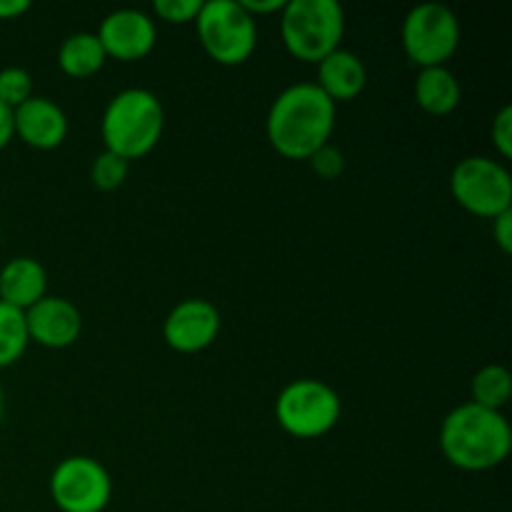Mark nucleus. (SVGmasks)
Segmentation results:
<instances>
[{"label":"nucleus","mask_w":512,"mask_h":512,"mask_svg":"<svg viewBox=\"0 0 512 512\" xmlns=\"http://www.w3.org/2000/svg\"><path fill=\"white\" fill-rule=\"evenodd\" d=\"M460 35V20L448 5L423 3L405 15L400 38L410 63L423 70L448 63L458 53Z\"/></svg>","instance_id":"6e6552de"},{"label":"nucleus","mask_w":512,"mask_h":512,"mask_svg":"<svg viewBox=\"0 0 512 512\" xmlns=\"http://www.w3.org/2000/svg\"><path fill=\"white\" fill-rule=\"evenodd\" d=\"M45 295H48V273L35 258L20 255L0 268V300L5 305L25 313Z\"/></svg>","instance_id":"4468645a"},{"label":"nucleus","mask_w":512,"mask_h":512,"mask_svg":"<svg viewBox=\"0 0 512 512\" xmlns=\"http://www.w3.org/2000/svg\"><path fill=\"white\" fill-rule=\"evenodd\" d=\"M493 238L505 255L512 253V210L493 218Z\"/></svg>","instance_id":"393cba45"},{"label":"nucleus","mask_w":512,"mask_h":512,"mask_svg":"<svg viewBox=\"0 0 512 512\" xmlns=\"http://www.w3.org/2000/svg\"><path fill=\"white\" fill-rule=\"evenodd\" d=\"M470 390H473V400L470 403L503 413V408L510 403L512 395L510 370L505 365H485V368H480L475 373Z\"/></svg>","instance_id":"a211bd4d"},{"label":"nucleus","mask_w":512,"mask_h":512,"mask_svg":"<svg viewBox=\"0 0 512 512\" xmlns=\"http://www.w3.org/2000/svg\"><path fill=\"white\" fill-rule=\"evenodd\" d=\"M25 325H28L30 343H38L48 350H63L80 338L83 315L70 300L45 295L33 308L25 310Z\"/></svg>","instance_id":"f8f14e48"},{"label":"nucleus","mask_w":512,"mask_h":512,"mask_svg":"<svg viewBox=\"0 0 512 512\" xmlns=\"http://www.w3.org/2000/svg\"><path fill=\"white\" fill-rule=\"evenodd\" d=\"M238 3L243 5L245 13H248L250 18L258 20L260 15L280 13V10L285 8V3H288V0H238Z\"/></svg>","instance_id":"a878e982"},{"label":"nucleus","mask_w":512,"mask_h":512,"mask_svg":"<svg viewBox=\"0 0 512 512\" xmlns=\"http://www.w3.org/2000/svg\"><path fill=\"white\" fill-rule=\"evenodd\" d=\"M200 8H203V0H155L153 3V13L170 25L195 23Z\"/></svg>","instance_id":"4be33fe9"},{"label":"nucleus","mask_w":512,"mask_h":512,"mask_svg":"<svg viewBox=\"0 0 512 512\" xmlns=\"http://www.w3.org/2000/svg\"><path fill=\"white\" fill-rule=\"evenodd\" d=\"M220 333V313L203 298H190L175 305L163 323V338L175 353H203Z\"/></svg>","instance_id":"9b49d317"},{"label":"nucleus","mask_w":512,"mask_h":512,"mask_svg":"<svg viewBox=\"0 0 512 512\" xmlns=\"http://www.w3.org/2000/svg\"><path fill=\"white\" fill-rule=\"evenodd\" d=\"M28 0H0V20H15L23 13H28Z\"/></svg>","instance_id":"cd10ccee"},{"label":"nucleus","mask_w":512,"mask_h":512,"mask_svg":"<svg viewBox=\"0 0 512 512\" xmlns=\"http://www.w3.org/2000/svg\"><path fill=\"white\" fill-rule=\"evenodd\" d=\"M15 135L35 150H55L68 138V115L50 98L33 95L13 110Z\"/></svg>","instance_id":"ddd939ff"},{"label":"nucleus","mask_w":512,"mask_h":512,"mask_svg":"<svg viewBox=\"0 0 512 512\" xmlns=\"http://www.w3.org/2000/svg\"><path fill=\"white\" fill-rule=\"evenodd\" d=\"M95 35L108 58L133 63V60H143L155 48L158 28H155V20L143 10L120 8L105 15Z\"/></svg>","instance_id":"9d476101"},{"label":"nucleus","mask_w":512,"mask_h":512,"mask_svg":"<svg viewBox=\"0 0 512 512\" xmlns=\"http://www.w3.org/2000/svg\"><path fill=\"white\" fill-rule=\"evenodd\" d=\"M195 30L208 58L225 68L243 65L258 45V23L245 13L238 0L203 3L195 18Z\"/></svg>","instance_id":"39448f33"},{"label":"nucleus","mask_w":512,"mask_h":512,"mask_svg":"<svg viewBox=\"0 0 512 512\" xmlns=\"http://www.w3.org/2000/svg\"><path fill=\"white\" fill-rule=\"evenodd\" d=\"M450 190L463 210L493 220L512 210V175L500 160L470 155L453 168Z\"/></svg>","instance_id":"0eeeda50"},{"label":"nucleus","mask_w":512,"mask_h":512,"mask_svg":"<svg viewBox=\"0 0 512 512\" xmlns=\"http://www.w3.org/2000/svg\"><path fill=\"white\" fill-rule=\"evenodd\" d=\"M108 55H105L103 45H100L95 33H73L63 40L58 50V65L68 78L85 80L93 78L100 68L105 65Z\"/></svg>","instance_id":"f3484780"},{"label":"nucleus","mask_w":512,"mask_h":512,"mask_svg":"<svg viewBox=\"0 0 512 512\" xmlns=\"http://www.w3.org/2000/svg\"><path fill=\"white\" fill-rule=\"evenodd\" d=\"M345 10L338 0H290L280 10L285 50L303 63H320L340 48Z\"/></svg>","instance_id":"20e7f679"},{"label":"nucleus","mask_w":512,"mask_h":512,"mask_svg":"<svg viewBox=\"0 0 512 512\" xmlns=\"http://www.w3.org/2000/svg\"><path fill=\"white\" fill-rule=\"evenodd\" d=\"M490 138H493L495 150L503 160L512 158V105H503L498 115L493 118V128H490Z\"/></svg>","instance_id":"b1692460"},{"label":"nucleus","mask_w":512,"mask_h":512,"mask_svg":"<svg viewBox=\"0 0 512 512\" xmlns=\"http://www.w3.org/2000/svg\"><path fill=\"white\" fill-rule=\"evenodd\" d=\"M130 163L120 155L110 153V150H103L98 158L93 160V168H90V180L98 190L103 193H113V190L123 188V183L128 180Z\"/></svg>","instance_id":"aec40b11"},{"label":"nucleus","mask_w":512,"mask_h":512,"mask_svg":"<svg viewBox=\"0 0 512 512\" xmlns=\"http://www.w3.org/2000/svg\"><path fill=\"white\" fill-rule=\"evenodd\" d=\"M3 415H5V393H3V385H0V423H3Z\"/></svg>","instance_id":"c85d7f7f"},{"label":"nucleus","mask_w":512,"mask_h":512,"mask_svg":"<svg viewBox=\"0 0 512 512\" xmlns=\"http://www.w3.org/2000/svg\"><path fill=\"white\" fill-rule=\"evenodd\" d=\"M30 98H33V75L28 70L18 65L0 70V103L15 110Z\"/></svg>","instance_id":"412c9836"},{"label":"nucleus","mask_w":512,"mask_h":512,"mask_svg":"<svg viewBox=\"0 0 512 512\" xmlns=\"http://www.w3.org/2000/svg\"><path fill=\"white\" fill-rule=\"evenodd\" d=\"M318 85L335 105L355 100L368 85V68L350 50L338 48L318 63Z\"/></svg>","instance_id":"2eb2a0df"},{"label":"nucleus","mask_w":512,"mask_h":512,"mask_svg":"<svg viewBox=\"0 0 512 512\" xmlns=\"http://www.w3.org/2000/svg\"><path fill=\"white\" fill-rule=\"evenodd\" d=\"M440 450L453 468L465 473L493 470L508 460L512 428L503 413L475 403L450 410L440 428Z\"/></svg>","instance_id":"f03ea898"},{"label":"nucleus","mask_w":512,"mask_h":512,"mask_svg":"<svg viewBox=\"0 0 512 512\" xmlns=\"http://www.w3.org/2000/svg\"><path fill=\"white\" fill-rule=\"evenodd\" d=\"M335 103L315 83L288 85L273 100L265 120V133L278 155L308 160L330 143L335 130Z\"/></svg>","instance_id":"f257e3e1"},{"label":"nucleus","mask_w":512,"mask_h":512,"mask_svg":"<svg viewBox=\"0 0 512 512\" xmlns=\"http://www.w3.org/2000/svg\"><path fill=\"white\" fill-rule=\"evenodd\" d=\"M50 498L60 512H103L113 500V478L95 458L70 455L50 475Z\"/></svg>","instance_id":"1a4fd4ad"},{"label":"nucleus","mask_w":512,"mask_h":512,"mask_svg":"<svg viewBox=\"0 0 512 512\" xmlns=\"http://www.w3.org/2000/svg\"><path fill=\"white\" fill-rule=\"evenodd\" d=\"M28 325L25 313L18 308H10L0 300V370L18 363L28 350Z\"/></svg>","instance_id":"6ab92c4d"},{"label":"nucleus","mask_w":512,"mask_h":512,"mask_svg":"<svg viewBox=\"0 0 512 512\" xmlns=\"http://www.w3.org/2000/svg\"><path fill=\"white\" fill-rule=\"evenodd\" d=\"M343 405L340 395L323 380L300 378L280 390L275 400V418L280 428L300 440L328 435L338 425Z\"/></svg>","instance_id":"423d86ee"},{"label":"nucleus","mask_w":512,"mask_h":512,"mask_svg":"<svg viewBox=\"0 0 512 512\" xmlns=\"http://www.w3.org/2000/svg\"><path fill=\"white\" fill-rule=\"evenodd\" d=\"M15 138V125H13V110L8 105L0 103V150L8 148L10 140Z\"/></svg>","instance_id":"bb28decb"},{"label":"nucleus","mask_w":512,"mask_h":512,"mask_svg":"<svg viewBox=\"0 0 512 512\" xmlns=\"http://www.w3.org/2000/svg\"><path fill=\"white\" fill-rule=\"evenodd\" d=\"M308 163H310V168H313V173L323 180H338L340 175L345 173L343 150L335 148V145H330V143L315 150V153L308 158Z\"/></svg>","instance_id":"5701e85b"},{"label":"nucleus","mask_w":512,"mask_h":512,"mask_svg":"<svg viewBox=\"0 0 512 512\" xmlns=\"http://www.w3.org/2000/svg\"><path fill=\"white\" fill-rule=\"evenodd\" d=\"M165 130V110L158 95L145 88H125L105 105L100 135L105 150L128 163L145 158L160 143Z\"/></svg>","instance_id":"7ed1b4c3"},{"label":"nucleus","mask_w":512,"mask_h":512,"mask_svg":"<svg viewBox=\"0 0 512 512\" xmlns=\"http://www.w3.org/2000/svg\"><path fill=\"white\" fill-rule=\"evenodd\" d=\"M415 103L420 110L428 115L443 118L450 115L460 105L463 90H460L458 78L448 65H438V68H423L415 78Z\"/></svg>","instance_id":"dca6fc26"}]
</instances>
